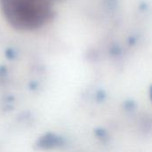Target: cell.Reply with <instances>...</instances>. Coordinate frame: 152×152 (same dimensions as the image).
I'll return each mask as SVG.
<instances>
[{
    "label": "cell",
    "instance_id": "3",
    "mask_svg": "<svg viewBox=\"0 0 152 152\" xmlns=\"http://www.w3.org/2000/svg\"><path fill=\"white\" fill-rule=\"evenodd\" d=\"M151 99L152 101V86L151 87Z\"/></svg>",
    "mask_w": 152,
    "mask_h": 152
},
{
    "label": "cell",
    "instance_id": "2",
    "mask_svg": "<svg viewBox=\"0 0 152 152\" xmlns=\"http://www.w3.org/2000/svg\"><path fill=\"white\" fill-rule=\"evenodd\" d=\"M39 144L42 148H53L61 144V138L54 134H49L40 139Z\"/></svg>",
    "mask_w": 152,
    "mask_h": 152
},
{
    "label": "cell",
    "instance_id": "1",
    "mask_svg": "<svg viewBox=\"0 0 152 152\" xmlns=\"http://www.w3.org/2000/svg\"><path fill=\"white\" fill-rule=\"evenodd\" d=\"M8 18L15 24L33 28L41 24L48 12L47 0H3Z\"/></svg>",
    "mask_w": 152,
    "mask_h": 152
}]
</instances>
